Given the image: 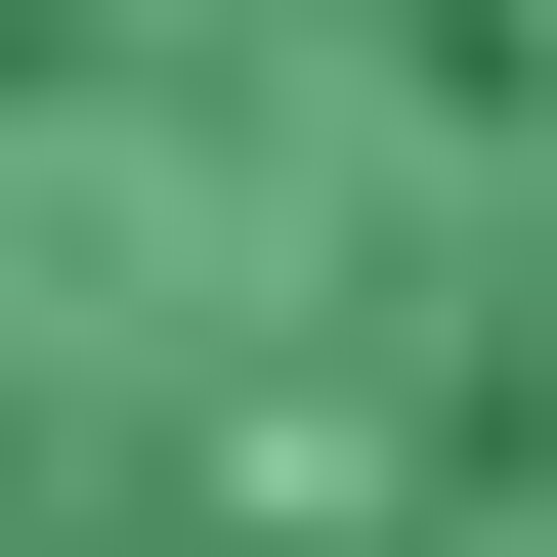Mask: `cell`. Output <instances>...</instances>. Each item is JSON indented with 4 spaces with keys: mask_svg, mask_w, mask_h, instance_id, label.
Segmentation results:
<instances>
[{
    "mask_svg": "<svg viewBox=\"0 0 557 557\" xmlns=\"http://www.w3.org/2000/svg\"><path fill=\"white\" fill-rule=\"evenodd\" d=\"M0 557H557V0H0Z\"/></svg>",
    "mask_w": 557,
    "mask_h": 557,
    "instance_id": "obj_1",
    "label": "cell"
}]
</instances>
